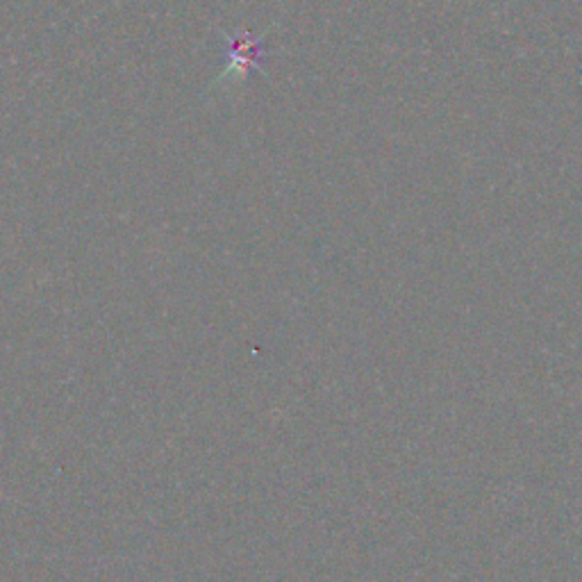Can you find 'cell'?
I'll list each match as a JSON object with an SVG mask.
<instances>
[{
  "label": "cell",
  "mask_w": 582,
  "mask_h": 582,
  "mask_svg": "<svg viewBox=\"0 0 582 582\" xmlns=\"http://www.w3.org/2000/svg\"><path fill=\"white\" fill-rule=\"evenodd\" d=\"M232 60L239 62V71H248V68L255 64V60L260 57V43H253L248 39H241L235 43L232 48Z\"/></svg>",
  "instance_id": "cell-1"
}]
</instances>
